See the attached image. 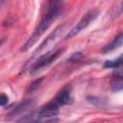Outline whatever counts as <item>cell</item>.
Returning a JSON list of instances; mask_svg holds the SVG:
<instances>
[{"mask_svg":"<svg viewBox=\"0 0 123 123\" xmlns=\"http://www.w3.org/2000/svg\"><path fill=\"white\" fill-rule=\"evenodd\" d=\"M122 44H123V33L119 34L115 38H113V40H112L110 44L106 45V46L102 49V53H103V54L109 53V52H111V51H112V50H114V49L119 48Z\"/></svg>","mask_w":123,"mask_h":123,"instance_id":"cell-7","label":"cell"},{"mask_svg":"<svg viewBox=\"0 0 123 123\" xmlns=\"http://www.w3.org/2000/svg\"><path fill=\"white\" fill-rule=\"evenodd\" d=\"M61 5H62L61 2H58V1H52L49 3L48 12L43 15V17L41 18L40 22L38 23L37 29L33 33V35L29 37V39L25 42V44L21 48L22 51L29 50L38 40V38L43 35V33L51 26V24L59 17L60 13H61V8H62Z\"/></svg>","mask_w":123,"mask_h":123,"instance_id":"cell-1","label":"cell"},{"mask_svg":"<svg viewBox=\"0 0 123 123\" xmlns=\"http://www.w3.org/2000/svg\"><path fill=\"white\" fill-rule=\"evenodd\" d=\"M34 103H35L34 100H28V101H25L24 103L19 104L14 110H12V111L11 112V115H15V114H18V113H22L23 111H25L29 108H31L34 105Z\"/></svg>","mask_w":123,"mask_h":123,"instance_id":"cell-8","label":"cell"},{"mask_svg":"<svg viewBox=\"0 0 123 123\" xmlns=\"http://www.w3.org/2000/svg\"><path fill=\"white\" fill-rule=\"evenodd\" d=\"M62 53V50L59 49V50H56V51H50L42 56H40L37 61L36 62L32 65L31 67V70H30V73L32 75H37L38 74L39 72H41L42 70H44L46 67H48Z\"/></svg>","mask_w":123,"mask_h":123,"instance_id":"cell-2","label":"cell"},{"mask_svg":"<svg viewBox=\"0 0 123 123\" xmlns=\"http://www.w3.org/2000/svg\"><path fill=\"white\" fill-rule=\"evenodd\" d=\"M59 105L55 103L53 100L52 102L48 103L46 106H44L41 111H39V116L44 117V118H49V117H54L59 114Z\"/></svg>","mask_w":123,"mask_h":123,"instance_id":"cell-5","label":"cell"},{"mask_svg":"<svg viewBox=\"0 0 123 123\" xmlns=\"http://www.w3.org/2000/svg\"><path fill=\"white\" fill-rule=\"evenodd\" d=\"M41 79L40 80H37L36 82H34L32 85H31V86H30V88H29V91H33L34 89H36L37 87H38V86H39V84L41 83Z\"/></svg>","mask_w":123,"mask_h":123,"instance_id":"cell-11","label":"cell"},{"mask_svg":"<svg viewBox=\"0 0 123 123\" xmlns=\"http://www.w3.org/2000/svg\"><path fill=\"white\" fill-rule=\"evenodd\" d=\"M8 101H9L8 96H6L4 93H2V94L0 95V105H1L2 107H4V106L8 103Z\"/></svg>","mask_w":123,"mask_h":123,"instance_id":"cell-10","label":"cell"},{"mask_svg":"<svg viewBox=\"0 0 123 123\" xmlns=\"http://www.w3.org/2000/svg\"><path fill=\"white\" fill-rule=\"evenodd\" d=\"M111 89L114 91L123 89V70L116 71L111 80Z\"/></svg>","mask_w":123,"mask_h":123,"instance_id":"cell-6","label":"cell"},{"mask_svg":"<svg viewBox=\"0 0 123 123\" xmlns=\"http://www.w3.org/2000/svg\"><path fill=\"white\" fill-rule=\"evenodd\" d=\"M122 65H123V54L120 55L117 59L106 61L103 64V66L105 68H118Z\"/></svg>","mask_w":123,"mask_h":123,"instance_id":"cell-9","label":"cell"},{"mask_svg":"<svg viewBox=\"0 0 123 123\" xmlns=\"http://www.w3.org/2000/svg\"><path fill=\"white\" fill-rule=\"evenodd\" d=\"M83 55H82V53L81 52H78V53H75V54H73L72 56H71V58L70 59H68V62H72V61H76V60H78V59H80L81 57H82Z\"/></svg>","mask_w":123,"mask_h":123,"instance_id":"cell-12","label":"cell"},{"mask_svg":"<svg viewBox=\"0 0 123 123\" xmlns=\"http://www.w3.org/2000/svg\"><path fill=\"white\" fill-rule=\"evenodd\" d=\"M55 103H57L59 106L63 105H69L73 102V96H72V86L70 85H66L63 86L56 95V97L53 99Z\"/></svg>","mask_w":123,"mask_h":123,"instance_id":"cell-4","label":"cell"},{"mask_svg":"<svg viewBox=\"0 0 123 123\" xmlns=\"http://www.w3.org/2000/svg\"><path fill=\"white\" fill-rule=\"evenodd\" d=\"M98 14H99V12H98L97 10H90V11H88V12L82 17V19L77 23V25H76L75 27H73V28L67 33V35L65 36V38H66V39H67V38H71V37H75L77 34H79L82 30L86 29L92 21H94V20L97 18Z\"/></svg>","mask_w":123,"mask_h":123,"instance_id":"cell-3","label":"cell"}]
</instances>
